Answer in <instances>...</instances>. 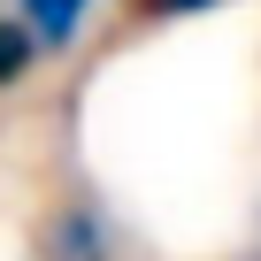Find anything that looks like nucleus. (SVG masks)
Returning <instances> with one entry per match:
<instances>
[{
  "instance_id": "nucleus-1",
  "label": "nucleus",
  "mask_w": 261,
  "mask_h": 261,
  "mask_svg": "<svg viewBox=\"0 0 261 261\" xmlns=\"http://www.w3.org/2000/svg\"><path fill=\"white\" fill-rule=\"evenodd\" d=\"M39 253L46 261H123V230L92 192H77L39 223Z\"/></svg>"
},
{
  "instance_id": "nucleus-2",
  "label": "nucleus",
  "mask_w": 261,
  "mask_h": 261,
  "mask_svg": "<svg viewBox=\"0 0 261 261\" xmlns=\"http://www.w3.org/2000/svg\"><path fill=\"white\" fill-rule=\"evenodd\" d=\"M8 8H16L23 31L39 39V54H69V46L85 39V23H92L100 0H8Z\"/></svg>"
},
{
  "instance_id": "nucleus-3",
  "label": "nucleus",
  "mask_w": 261,
  "mask_h": 261,
  "mask_svg": "<svg viewBox=\"0 0 261 261\" xmlns=\"http://www.w3.org/2000/svg\"><path fill=\"white\" fill-rule=\"evenodd\" d=\"M31 62H39V39L23 31L16 8H0V92H16V85L31 77Z\"/></svg>"
},
{
  "instance_id": "nucleus-4",
  "label": "nucleus",
  "mask_w": 261,
  "mask_h": 261,
  "mask_svg": "<svg viewBox=\"0 0 261 261\" xmlns=\"http://www.w3.org/2000/svg\"><path fill=\"white\" fill-rule=\"evenodd\" d=\"M207 8H230V0H130L139 23H185V16H207Z\"/></svg>"
},
{
  "instance_id": "nucleus-5",
  "label": "nucleus",
  "mask_w": 261,
  "mask_h": 261,
  "mask_svg": "<svg viewBox=\"0 0 261 261\" xmlns=\"http://www.w3.org/2000/svg\"><path fill=\"white\" fill-rule=\"evenodd\" d=\"M246 261H261V223H253V246H246Z\"/></svg>"
},
{
  "instance_id": "nucleus-6",
  "label": "nucleus",
  "mask_w": 261,
  "mask_h": 261,
  "mask_svg": "<svg viewBox=\"0 0 261 261\" xmlns=\"http://www.w3.org/2000/svg\"><path fill=\"white\" fill-rule=\"evenodd\" d=\"M0 8H8V0H0Z\"/></svg>"
}]
</instances>
